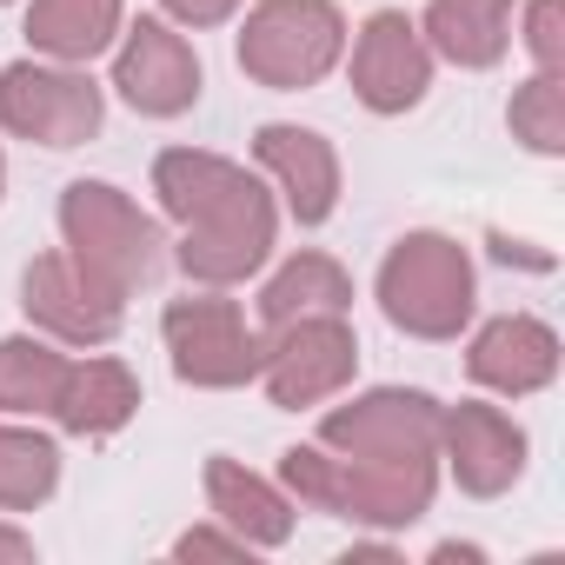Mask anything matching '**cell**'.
<instances>
[{"label": "cell", "instance_id": "obj_1", "mask_svg": "<svg viewBox=\"0 0 565 565\" xmlns=\"http://www.w3.org/2000/svg\"><path fill=\"white\" fill-rule=\"evenodd\" d=\"M153 193L180 220V266L200 287H233L273 253V200L246 167L173 147L153 160Z\"/></svg>", "mask_w": 565, "mask_h": 565}, {"label": "cell", "instance_id": "obj_2", "mask_svg": "<svg viewBox=\"0 0 565 565\" xmlns=\"http://www.w3.org/2000/svg\"><path fill=\"white\" fill-rule=\"evenodd\" d=\"M287 486L333 512V519H360V525H413L433 505V459H333L320 446H294L287 452Z\"/></svg>", "mask_w": 565, "mask_h": 565}, {"label": "cell", "instance_id": "obj_3", "mask_svg": "<svg viewBox=\"0 0 565 565\" xmlns=\"http://www.w3.org/2000/svg\"><path fill=\"white\" fill-rule=\"evenodd\" d=\"M61 233H67V253L114 300H127L134 287H147L160 273V226L127 193H114L100 180H74L61 193Z\"/></svg>", "mask_w": 565, "mask_h": 565}, {"label": "cell", "instance_id": "obj_4", "mask_svg": "<svg viewBox=\"0 0 565 565\" xmlns=\"http://www.w3.org/2000/svg\"><path fill=\"white\" fill-rule=\"evenodd\" d=\"M380 307L419 340H452L472 320V266L446 233H406L380 266Z\"/></svg>", "mask_w": 565, "mask_h": 565}, {"label": "cell", "instance_id": "obj_5", "mask_svg": "<svg viewBox=\"0 0 565 565\" xmlns=\"http://www.w3.org/2000/svg\"><path fill=\"white\" fill-rule=\"evenodd\" d=\"M347 21L327 0H266L246 14L239 34V67L259 87H313L333 61H340Z\"/></svg>", "mask_w": 565, "mask_h": 565}, {"label": "cell", "instance_id": "obj_6", "mask_svg": "<svg viewBox=\"0 0 565 565\" xmlns=\"http://www.w3.org/2000/svg\"><path fill=\"white\" fill-rule=\"evenodd\" d=\"M167 353L186 386H246L266 347L246 333L233 300H173L167 307Z\"/></svg>", "mask_w": 565, "mask_h": 565}, {"label": "cell", "instance_id": "obj_7", "mask_svg": "<svg viewBox=\"0 0 565 565\" xmlns=\"http://www.w3.org/2000/svg\"><path fill=\"white\" fill-rule=\"evenodd\" d=\"M279 340L266 347V393H273V406H320L327 393H340L347 380H353V360H360V347H353V327L340 320V313H313V320H294V327H273Z\"/></svg>", "mask_w": 565, "mask_h": 565}, {"label": "cell", "instance_id": "obj_8", "mask_svg": "<svg viewBox=\"0 0 565 565\" xmlns=\"http://www.w3.org/2000/svg\"><path fill=\"white\" fill-rule=\"evenodd\" d=\"M0 120L41 147H81L100 127V87L67 67H8L0 74Z\"/></svg>", "mask_w": 565, "mask_h": 565}, {"label": "cell", "instance_id": "obj_9", "mask_svg": "<svg viewBox=\"0 0 565 565\" xmlns=\"http://www.w3.org/2000/svg\"><path fill=\"white\" fill-rule=\"evenodd\" d=\"M439 406L426 393H366L353 406H333L320 439L353 459H439Z\"/></svg>", "mask_w": 565, "mask_h": 565}, {"label": "cell", "instance_id": "obj_10", "mask_svg": "<svg viewBox=\"0 0 565 565\" xmlns=\"http://www.w3.org/2000/svg\"><path fill=\"white\" fill-rule=\"evenodd\" d=\"M54 340H74V347H100L120 333V300L100 287V279L74 259V253H41L28 266V300H21Z\"/></svg>", "mask_w": 565, "mask_h": 565}, {"label": "cell", "instance_id": "obj_11", "mask_svg": "<svg viewBox=\"0 0 565 565\" xmlns=\"http://www.w3.org/2000/svg\"><path fill=\"white\" fill-rule=\"evenodd\" d=\"M426 87H433V61H426L419 28L406 14H373L353 47V94L373 114H406Z\"/></svg>", "mask_w": 565, "mask_h": 565}, {"label": "cell", "instance_id": "obj_12", "mask_svg": "<svg viewBox=\"0 0 565 565\" xmlns=\"http://www.w3.org/2000/svg\"><path fill=\"white\" fill-rule=\"evenodd\" d=\"M114 87H120L140 114H186L193 94H200V61H193V47H186L173 28L140 21V28L127 34L120 61H114Z\"/></svg>", "mask_w": 565, "mask_h": 565}, {"label": "cell", "instance_id": "obj_13", "mask_svg": "<svg viewBox=\"0 0 565 565\" xmlns=\"http://www.w3.org/2000/svg\"><path fill=\"white\" fill-rule=\"evenodd\" d=\"M439 446L452 452L459 486L479 492V499L505 492V486L519 479V466H525V433H519L499 406H452V413L439 419Z\"/></svg>", "mask_w": 565, "mask_h": 565}, {"label": "cell", "instance_id": "obj_14", "mask_svg": "<svg viewBox=\"0 0 565 565\" xmlns=\"http://www.w3.org/2000/svg\"><path fill=\"white\" fill-rule=\"evenodd\" d=\"M253 147H259V167L287 186V206L307 226H320L333 213V200H340V160H333V147L320 134H307V127H259Z\"/></svg>", "mask_w": 565, "mask_h": 565}, {"label": "cell", "instance_id": "obj_15", "mask_svg": "<svg viewBox=\"0 0 565 565\" xmlns=\"http://www.w3.org/2000/svg\"><path fill=\"white\" fill-rule=\"evenodd\" d=\"M466 366H472V380L492 386V393H539V386L558 373V340H552V327L512 313V320H492V327L472 340Z\"/></svg>", "mask_w": 565, "mask_h": 565}, {"label": "cell", "instance_id": "obj_16", "mask_svg": "<svg viewBox=\"0 0 565 565\" xmlns=\"http://www.w3.org/2000/svg\"><path fill=\"white\" fill-rule=\"evenodd\" d=\"M347 307H353V279H347V266L327 259V253L287 259V266L266 279V294H259V320H266V327H294V320L347 313Z\"/></svg>", "mask_w": 565, "mask_h": 565}, {"label": "cell", "instance_id": "obj_17", "mask_svg": "<svg viewBox=\"0 0 565 565\" xmlns=\"http://www.w3.org/2000/svg\"><path fill=\"white\" fill-rule=\"evenodd\" d=\"M206 499H213V512L246 539V545H279L294 532V505L279 499L259 472H246L239 459H213L206 466Z\"/></svg>", "mask_w": 565, "mask_h": 565}, {"label": "cell", "instance_id": "obj_18", "mask_svg": "<svg viewBox=\"0 0 565 565\" xmlns=\"http://www.w3.org/2000/svg\"><path fill=\"white\" fill-rule=\"evenodd\" d=\"M140 406V386L120 360H87V366H67V386H61V406L54 419L67 433H114L127 426Z\"/></svg>", "mask_w": 565, "mask_h": 565}, {"label": "cell", "instance_id": "obj_19", "mask_svg": "<svg viewBox=\"0 0 565 565\" xmlns=\"http://www.w3.org/2000/svg\"><path fill=\"white\" fill-rule=\"evenodd\" d=\"M120 34V0H34L28 41L54 61H94Z\"/></svg>", "mask_w": 565, "mask_h": 565}, {"label": "cell", "instance_id": "obj_20", "mask_svg": "<svg viewBox=\"0 0 565 565\" xmlns=\"http://www.w3.org/2000/svg\"><path fill=\"white\" fill-rule=\"evenodd\" d=\"M505 14L512 0H433L426 8V34L446 61L459 67H492L505 54Z\"/></svg>", "mask_w": 565, "mask_h": 565}, {"label": "cell", "instance_id": "obj_21", "mask_svg": "<svg viewBox=\"0 0 565 565\" xmlns=\"http://www.w3.org/2000/svg\"><path fill=\"white\" fill-rule=\"evenodd\" d=\"M67 386V360L41 340H0V406L8 413H54Z\"/></svg>", "mask_w": 565, "mask_h": 565}, {"label": "cell", "instance_id": "obj_22", "mask_svg": "<svg viewBox=\"0 0 565 565\" xmlns=\"http://www.w3.org/2000/svg\"><path fill=\"white\" fill-rule=\"evenodd\" d=\"M61 479V452L41 433L0 426V505H41Z\"/></svg>", "mask_w": 565, "mask_h": 565}, {"label": "cell", "instance_id": "obj_23", "mask_svg": "<svg viewBox=\"0 0 565 565\" xmlns=\"http://www.w3.org/2000/svg\"><path fill=\"white\" fill-rule=\"evenodd\" d=\"M512 134L539 153L565 147V87H558V74H539L532 87L512 94Z\"/></svg>", "mask_w": 565, "mask_h": 565}, {"label": "cell", "instance_id": "obj_24", "mask_svg": "<svg viewBox=\"0 0 565 565\" xmlns=\"http://www.w3.org/2000/svg\"><path fill=\"white\" fill-rule=\"evenodd\" d=\"M525 47H532L539 74H558V61H565V0H532V14H525Z\"/></svg>", "mask_w": 565, "mask_h": 565}, {"label": "cell", "instance_id": "obj_25", "mask_svg": "<svg viewBox=\"0 0 565 565\" xmlns=\"http://www.w3.org/2000/svg\"><path fill=\"white\" fill-rule=\"evenodd\" d=\"M180 558H246V539L239 532H213V525H193L180 545H173Z\"/></svg>", "mask_w": 565, "mask_h": 565}, {"label": "cell", "instance_id": "obj_26", "mask_svg": "<svg viewBox=\"0 0 565 565\" xmlns=\"http://www.w3.org/2000/svg\"><path fill=\"white\" fill-rule=\"evenodd\" d=\"M239 8V0H167V14H180L186 28H213V21H226Z\"/></svg>", "mask_w": 565, "mask_h": 565}, {"label": "cell", "instance_id": "obj_27", "mask_svg": "<svg viewBox=\"0 0 565 565\" xmlns=\"http://www.w3.org/2000/svg\"><path fill=\"white\" fill-rule=\"evenodd\" d=\"M28 558H34V539H21V532L0 525V565H28Z\"/></svg>", "mask_w": 565, "mask_h": 565}, {"label": "cell", "instance_id": "obj_28", "mask_svg": "<svg viewBox=\"0 0 565 565\" xmlns=\"http://www.w3.org/2000/svg\"><path fill=\"white\" fill-rule=\"evenodd\" d=\"M0 173H8V167H0Z\"/></svg>", "mask_w": 565, "mask_h": 565}]
</instances>
